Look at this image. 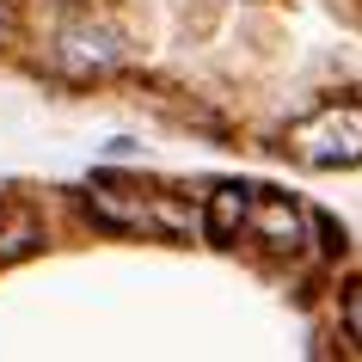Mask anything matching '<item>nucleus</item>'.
I'll use <instances>...</instances> for the list:
<instances>
[{"instance_id":"3","label":"nucleus","mask_w":362,"mask_h":362,"mask_svg":"<svg viewBox=\"0 0 362 362\" xmlns=\"http://www.w3.org/2000/svg\"><path fill=\"white\" fill-rule=\"evenodd\" d=\"M288 148L307 166H362V105H325L288 129Z\"/></svg>"},{"instance_id":"7","label":"nucleus","mask_w":362,"mask_h":362,"mask_svg":"<svg viewBox=\"0 0 362 362\" xmlns=\"http://www.w3.org/2000/svg\"><path fill=\"white\" fill-rule=\"evenodd\" d=\"M37 246V221L19 215V221H0V258H19V252Z\"/></svg>"},{"instance_id":"9","label":"nucleus","mask_w":362,"mask_h":362,"mask_svg":"<svg viewBox=\"0 0 362 362\" xmlns=\"http://www.w3.org/2000/svg\"><path fill=\"white\" fill-rule=\"evenodd\" d=\"M0 221H6V203H0Z\"/></svg>"},{"instance_id":"6","label":"nucleus","mask_w":362,"mask_h":362,"mask_svg":"<svg viewBox=\"0 0 362 362\" xmlns=\"http://www.w3.org/2000/svg\"><path fill=\"white\" fill-rule=\"evenodd\" d=\"M338 325H344V338L362 350V276H356V283H344V295H338Z\"/></svg>"},{"instance_id":"2","label":"nucleus","mask_w":362,"mask_h":362,"mask_svg":"<svg viewBox=\"0 0 362 362\" xmlns=\"http://www.w3.org/2000/svg\"><path fill=\"white\" fill-rule=\"evenodd\" d=\"M123 56H129L123 31L111 19H98V13H74L56 31V68L68 80H105V74L123 68Z\"/></svg>"},{"instance_id":"4","label":"nucleus","mask_w":362,"mask_h":362,"mask_svg":"<svg viewBox=\"0 0 362 362\" xmlns=\"http://www.w3.org/2000/svg\"><path fill=\"white\" fill-rule=\"evenodd\" d=\"M252 240H264V252H276V258H295V252L307 246V233H313V221H307V209L295 203V197L270 191L264 203H252V221H246Z\"/></svg>"},{"instance_id":"1","label":"nucleus","mask_w":362,"mask_h":362,"mask_svg":"<svg viewBox=\"0 0 362 362\" xmlns=\"http://www.w3.org/2000/svg\"><path fill=\"white\" fill-rule=\"evenodd\" d=\"M86 215L111 233H185L191 228V215L172 197H148V191H129V185H93Z\"/></svg>"},{"instance_id":"8","label":"nucleus","mask_w":362,"mask_h":362,"mask_svg":"<svg viewBox=\"0 0 362 362\" xmlns=\"http://www.w3.org/2000/svg\"><path fill=\"white\" fill-rule=\"evenodd\" d=\"M13 37V0H0V43Z\"/></svg>"},{"instance_id":"5","label":"nucleus","mask_w":362,"mask_h":362,"mask_svg":"<svg viewBox=\"0 0 362 362\" xmlns=\"http://www.w3.org/2000/svg\"><path fill=\"white\" fill-rule=\"evenodd\" d=\"M252 203H258V197H252L246 185H215L209 209H203V233H209L215 246H233V240L246 233V221H252Z\"/></svg>"}]
</instances>
